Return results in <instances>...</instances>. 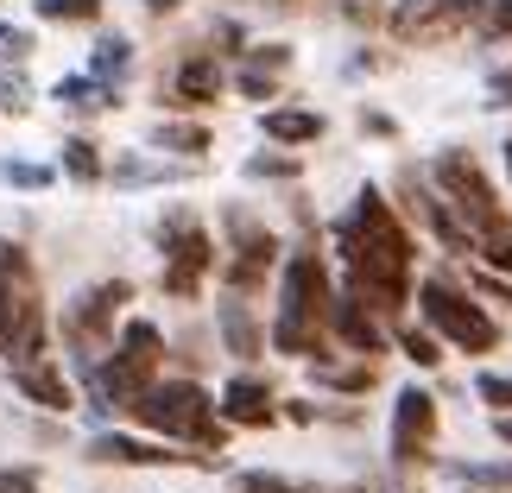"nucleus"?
<instances>
[{"mask_svg": "<svg viewBox=\"0 0 512 493\" xmlns=\"http://www.w3.org/2000/svg\"><path fill=\"white\" fill-rule=\"evenodd\" d=\"M336 241H342V260H348V291L373 317H399L405 298H411V234L373 184L354 196Z\"/></svg>", "mask_w": 512, "mask_h": 493, "instance_id": "1", "label": "nucleus"}, {"mask_svg": "<svg viewBox=\"0 0 512 493\" xmlns=\"http://www.w3.org/2000/svg\"><path fill=\"white\" fill-rule=\"evenodd\" d=\"M329 266L317 247H298L285 260V279H279V323H272V348L279 354H317L323 335H329Z\"/></svg>", "mask_w": 512, "mask_h": 493, "instance_id": "2", "label": "nucleus"}, {"mask_svg": "<svg viewBox=\"0 0 512 493\" xmlns=\"http://www.w3.org/2000/svg\"><path fill=\"white\" fill-rule=\"evenodd\" d=\"M0 354L19 361H45V298H38L32 253L0 241Z\"/></svg>", "mask_w": 512, "mask_h": 493, "instance_id": "3", "label": "nucleus"}, {"mask_svg": "<svg viewBox=\"0 0 512 493\" xmlns=\"http://www.w3.org/2000/svg\"><path fill=\"white\" fill-rule=\"evenodd\" d=\"M146 430H165V437H184L196 449H222L228 443V424H215V399L196 380H152L140 399L127 405Z\"/></svg>", "mask_w": 512, "mask_h": 493, "instance_id": "4", "label": "nucleus"}, {"mask_svg": "<svg viewBox=\"0 0 512 493\" xmlns=\"http://www.w3.org/2000/svg\"><path fill=\"white\" fill-rule=\"evenodd\" d=\"M430 177H437V196H443L449 209H456V222H462L468 234H481L487 247H494V241H512V222H506L500 196L487 190V177H481V165H475V152L449 146Z\"/></svg>", "mask_w": 512, "mask_h": 493, "instance_id": "5", "label": "nucleus"}, {"mask_svg": "<svg viewBox=\"0 0 512 493\" xmlns=\"http://www.w3.org/2000/svg\"><path fill=\"white\" fill-rule=\"evenodd\" d=\"M418 304H424L430 335H443L449 348H468V354H494V348H500V323L487 317V310H481L475 298H468V291L449 285L443 272L418 285Z\"/></svg>", "mask_w": 512, "mask_h": 493, "instance_id": "6", "label": "nucleus"}, {"mask_svg": "<svg viewBox=\"0 0 512 493\" xmlns=\"http://www.w3.org/2000/svg\"><path fill=\"white\" fill-rule=\"evenodd\" d=\"M159 361H165L159 329H152L146 317H133V323L121 329V342H114V361L95 367V392H102V405H133V399L152 386Z\"/></svg>", "mask_w": 512, "mask_h": 493, "instance_id": "7", "label": "nucleus"}, {"mask_svg": "<svg viewBox=\"0 0 512 493\" xmlns=\"http://www.w3.org/2000/svg\"><path fill=\"white\" fill-rule=\"evenodd\" d=\"M159 247H165V272H159V285L171 291V298H196V285H203V279H209V266H215V241L190 222L184 209H171L165 222H159Z\"/></svg>", "mask_w": 512, "mask_h": 493, "instance_id": "8", "label": "nucleus"}, {"mask_svg": "<svg viewBox=\"0 0 512 493\" xmlns=\"http://www.w3.org/2000/svg\"><path fill=\"white\" fill-rule=\"evenodd\" d=\"M228 291L234 298H247V291L266 285L272 260H279V234H272L253 209H228Z\"/></svg>", "mask_w": 512, "mask_h": 493, "instance_id": "9", "label": "nucleus"}, {"mask_svg": "<svg viewBox=\"0 0 512 493\" xmlns=\"http://www.w3.org/2000/svg\"><path fill=\"white\" fill-rule=\"evenodd\" d=\"M127 298H133V285H127V279H102V285H89L83 298L64 310V342L83 354V361H95V354L108 348V329H114V317L127 310Z\"/></svg>", "mask_w": 512, "mask_h": 493, "instance_id": "10", "label": "nucleus"}, {"mask_svg": "<svg viewBox=\"0 0 512 493\" xmlns=\"http://www.w3.org/2000/svg\"><path fill=\"white\" fill-rule=\"evenodd\" d=\"M430 443H437V399L424 386H405L399 405H392V462L418 468L430 462Z\"/></svg>", "mask_w": 512, "mask_h": 493, "instance_id": "11", "label": "nucleus"}, {"mask_svg": "<svg viewBox=\"0 0 512 493\" xmlns=\"http://www.w3.org/2000/svg\"><path fill=\"white\" fill-rule=\"evenodd\" d=\"M481 13V0H399L392 7V38L405 45H430V38H449L456 26Z\"/></svg>", "mask_w": 512, "mask_h": 493, "instance_id": "12", "label": "nucleus"}, {"mask_svg": "<svg viewBox=\"0 0 512 493\" xmlns=\"http://www.w3.org/2000/svg\"><path fill=\"white\" fill-rule=\"evenodd\" d=\"M329 329L342 335V342L354 348V354H386V329H380V317H373V310L354 298V291H336V298H329Z\"/></svg>", "mask_w": 512, "mask_h": 493, "instance_id": "13", "label": "nucleus"}, {"mask_svg": "<svg viewBox=\"0 0 512 493\" xmlns=\"http://www.w3.org/2000/svg\"><path fill=\"white\" fill-rule=\"evenodd\" d=\"M222 418L228 424H247V430H266L279 411H272V386L266 380H247V373H234L228 392H222Z\"/></svg>", "mask_w": 512, "mask_h": 493, "instance_id": "14", "label": "nucleus"}, {"mask_svg": "<svg viewBox=\"0 0 512 493\" xmlns=\"http://www.w3.org/2000/svg\"><path fill=\"white\" fill-rule=\"evenodd\" d=\"M405 203H411V209H418V215H424V228H430V234H437V241H443V247H456V253H462V247H475V234H468V228L456 222V209H449V203H443V196H430V190L418 184V177H405Z\"/></svg>", "mask_w": 512, "mask_h": 493, "instance_id": "15", "label": "nucleus"}, {"mask_svg": "<svg viewBox=\"0 0 512 493\" xmlns=\"http://www.w3.org/2000/svg\"><path fill=\"white\" fill-rule=\"evenodd\" d=\"M215 95H222V64H215V57H184L177 76H171V102L203 108V102H215Z\"/></svg>", "mask_w": 512, "mask_h": 493, "instance_id": "16", "label": "nucleus"}, {"mask_svg": "<svg viewBox=\"0 0 512 493\" xmlns=\"http://www.w3.org/2000/svg\"><path fill=\"white\" fill-rule=\"evenodd\" d=\"M13 386L26 392L32 405H45V411H70V405H76L70 386H64V373H57L51 361H19V367H13Z\"/></svg>", "mask_w": 512, "mask_h": 493, "instance_id": "17", "label": "nucleus"}, {"mask_svg": "<svg viewBox=\"0 0 512 493\" xmlns=\"http://www.w3.org/2000/svg\"><path fill=\"white\" fill-rule=\"evenodd\" d=\"M89 456H95V462H140V468L190 462L184 449H152V443H140V437H95V443H89Z\"/></svg>", "mask_w": 512, "mask_h": 493, "instance_id": "18", "label": "nucleus"}, {"mask_svg": "<svg viewBox=\"0 0 512 493\" xmlns=\"http://www.w3.org/2000/svg\"><path fill=\"white\" fill-rule=\"evenodd\" d=\"M222 342H228V354H241V361H253V354L266 348V335H260V323H253V310H247V298H222Z\"/></svg>", "mask_w": 512, "mask_h": 493, "instance_id": "19", "label": "nucleus"}, {"mask_svg": "<svg viewBox=\"0 0 512 493\" xmlns=\"http://www.w3.org/2000/svg\"><path fill=\"white\" fill-rule=\"evenodd\" d=\"M266 140H279V146H310V140H323V114H310V108H266Z\"/></svg>", "mask_w": 512, "mask_h": 493, "instance_id": "20", "label": "nucleus"}, {"mask_svg": "<svg viewBox=\"0 0 512 493\" xmlns=\"http://www.w3.org/2000/svg\"><path fill=\"white\" fill-rule=\"evenodd\" d=\"M57 102H64V108H108L114 89L95 83V76H64V83H57Z\"/></svg>", "mask_w": 512, "mask_h": 493, "instance_id": "21", "label": "nucleus"}, {"mask_svg": "<svg viewBox=\"0 0 512 493\" xmlns=\"http://www.w3.org/2000/svg\"><path fill=\"white\" fill-rule=\"evenodd\" d=\"M152 146L184 152V159H203V152H209V133L203 127H159V133H152Z\"/></svg>", "mask_w": 512, "mask_h": 493, "instance_id": "22", "label": "nucleus"}, {"mask_svg": "<svg viewBox=\"0 0 512 493\" xmlns=\"http://www.w3.org/2000/svg\"><path fill=\"white\" fill-rule=\"evenodd\" d=\"M64 171L76 177V184H95V177H102V152H95L89 140H70L64 146Z\"/></svg>", "mask_w": 512, "mask_h": 493, "instance_id": "23", "label": "nucleus"}, {"mask_svg": "<svg viewBox=\"0 0 512 493\" xmlns=\"http://www.w3.org/2000/svg\"><path fill=\"white\" fill-rule=\"evenodd\" d=\"M102 13V0H38V19H70V26H89Z\"/></svg>", "mask_w": 512, "mask_h": 493, "instance_id": "24", "label": "nucleus"}, {"mask_svg": "<svg viewBox=\"0 0 512 493\" xmlns=\"http://www.w3.org/2000/svg\"><path fill=\"white\" fill-rule=\"evenodd\" d=\"M317 380L336 386V392H367L373 386V367H329V361H317Z\"/></svg>", "mask_w": 512, "mask_h": 493, "instance_id": "25", "label": "nucleus"}, {"mask_svg": "<svg viewBox=\"0 0 512 493\" xmlns=\"http://www.w3.org/2000/svg\"><path fill=\"white\" fill-rule=\"evenodd\" d=\"M127 38H102V45H95V83H108V76H121L127 70Z\"/></svg>", "mask_w": 512, "mask_h": 493, "instance_id": "26", "label": "nucleus"}, {"mask_svg": "<svg viewBox=\"0 0 512 493\" xmlns=\"http://www.w3.org/2000/svg\"><path fill=\"white\" fill-rule=\"evenodd\" d=\"M399 348H405L418 367H437V361H443V348H437V335H430V329H405V335H399Z\"/></svg>", "mask_w": 512, "mask_h": 493, "instance_id": "27", "label": "nucleus"}, {"mask_svg": "<svg viewBox=\"0 0 512 493\" xmlns=\"http://www.w3.org/2000/svg\"><path fill=\"white\" fill-rule=\"evenodd\" d=\"M462 481H487V487H512V462H462Z\"/></svg>", "mask_w": 512, "mask_h": 493, "instance_id": "28", "label": "nucleus"}, {"mask_svg": "<svg viewBox=\"0 0 512 493\" xmlns=\"http://www.w3.org/2000/svg\"><path fill=\"white\" fill-rule=\"evenodd\" d=\"M285 64H291V51H285V45H260V51H253L247 64H241V70H253V76H279Z\"/></svg>", "mask_w": 512, "mask_h": 493, "instance_id": "29", "label": "nucleus"}, {"mask_svg": "<svg viewBox=\"0 0 512 493\" xmlns=\"http://www.w3.org/2000/svg\"><path fill=\"white\" fill-rule=\"evenodd\" d=\"M475 392L500 411V418H512V380H500V373H481V386H475Z\"/></svg>", "mask_w": 512, "mask_h": 493, "instance_id": "30", "label": "nucleus"}, {"mask_svg": "<svg viewBox=\"0 0 512 493\" xmlns=\"http://www.w3.org/2000/svg\"><path fill=\"white\" fill-rule=\"evenodd\" d=\"M0 108L26 114V76H19V70H0Z\"/></svg>", "mask_w": 512, "mask_h": 493, "instance_id": "31", "label": "nucleus"}, {"mask_svg": "<svg viewBox=\"0 0 512 493\" xmlns=\"http://www.w3.org/2000/svg\"><path fill=\"white\" fill-rule=\"evenodd\" d=\"M234 493H304V487H291L279 475H234Z\"/></svg>", "mask_w": 512, "mask_h": 493, "instance_id": "32", "label": "nucleus"}, {"mask_svg": "<svg viewBox=\"0 0 512 493\" xmlns=\"http://www.w3.org/2000/svg\"><path fill=\"white\" fill-rule=\"evenodd\" d=\"M247 177H298V165H291V159H272V152H260V159H247Z\"/></svg>", "mask_w": 512, "mask_h": 493, "instance_id": "33", "label": "nucleus"}, {"mask_svg": "<svg viewBox=\"0 0 512 493\" xmlns=\"http://www.w3.org/2000/svg\"><path fill=\"white\" fill-rule=\"evenodd\" d=\"M7 177H13L19 190H45V184H51V171H45V165H7Z\"/></svg>", "mask_w": 512, "mask_h": 493, "instance_id": "34", "label": "nucleus"}, {"mask_svg": "<svg viewBox=\"0 0 512 493\" xmlns=\"http://www.w3.org/2000/svg\"><path fill=\"white\" fill-rule=\"evenodd\" d=\"M0 57H13V64H19V57H32V32H13V26H7V45H0Z\"/></svg>", "mask_w": 512, "mask_h": 493, "instance_id": "35", "label": "nucleus"}, {"mask_svg": "<svg viewBox=\"0 0 512 493\" xmlns=\"http://www.w3.org/2000/svg\"><path fill=\"white\" fill-rule=\"evenodd\" d=\"M487 32H506L512 38V0H494V7H487Z\"/></svg>", "mask_w": 512, "mask_h": 493, "instance_id": "36", "label": "nucleus"}, {"mask_svg": "<svg viewBox=\"0 0 512 493\" xmlns=\"http://www.w3.org/2000/svg\"><path fill=\"white\" fill-rule=\"evenodd\" d=\"M487 95H494V102H512V64L487 76Z\"/></svg>", "mask_w": 512, "mask_h": 493, "instance_id": "37", "label": "nucleus"}, {"mask_svg": "<svg viewBox=\"0 0 512 493\" xmlns=\"http://www.w3.org/2000/svg\"><path fill=\"white\" fill-rule=\"evenodd\" d=\"M487 266H500V272H512V241H494V247H487Z\"/></svg>", "mask_w": 512, "mask_h": 493, "instance_id": "38", "label": "nucleus"}, {"mask_svg": "<svg viewBox=\"0 0 512 493\" xmlns=\"http://www.w3.org/2000/svg\"><path fill=\"white\" fill-rule=\"evenodd\" d=\"M0 493H32V475L19 468V475H0Z\"/></svg>", "mask_w": 512, "mask_h": 493, "instance_id": "39", "label": "nucleus"}, {"mask_svg": "<svg viewBox=\"0 0 512 493\" xmlns=\"http://www.w3.org/2000/svg\"><path fill=\"white\" fill-rule=\"evenodd\" d=\"M500 437H506V443H512V418H500Z\"/></svg>", "mask_w": 512, "mask_h": 493, "instance_id": "40", "label": "nucleus"}, {"mask_svg": "<svg viewBox=\"0 0 512 493\" xmlns=\"http://www.w3.org/2000/svg\"><path fill=\"white\" fill-rule=\"evenodd\" d=\"M146 7H159V13H165V7H177V0H146Z\"/></svg>", "mask_w": 512, "mask_h": 493, "instance_id": "41", "label": "nucleus"}, {"mask_svg": "<svg viewBox=\"0 0 512 493\" xmlns=\"http://www.w3.org/2000/svg\"><path fill=\"white\" fill-rule=\"evenodd\" d=\"M506 171H512V146H506Z\"/></svg>", "mask_w": 512, "mask_h": 493, "instance_id": "42", "label": "nucleus"}, {"mask_svg": "<svg viewBox=\"0 0 512 493\" xmlns=\"http://www.w3.org/2000/svg\"><path fill=\"white\" fill-rule=\"evenodd\" d=\"M0 45H7V26H0Z\"/></svg>", "mask_w": 512, "mask_h": 493, "instance_id": "43", "label": "nucleus"}, {"mask_svg": "<svg viewBox=\"0 0 512 493\" xmlns=\"http://www.w3.org/2000/svg\"><path fill=\"white\" fill-rule=\"evenodd\" d=\"M32 493H38V487H32Z\"/></svg>", "mask_w": 512, "mask_h": 493, "instance_id": "44", "label": "nucleus"}]
</instances>
